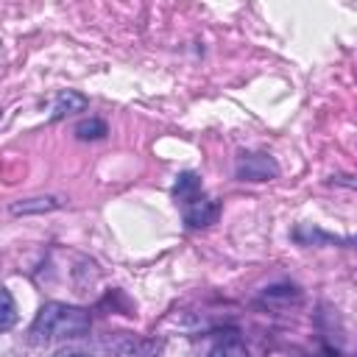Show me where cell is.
<instances>
[{
	"mask_svg": "<svg viewBox=\"0 0 357 357\" xmlns=\"http://www.w3.org/2000/svg\"><path fill=\"white\" fill-rule=\"evenodd\" d=\"M89 312L81 307H70V304H59L50 301L39 310L31 335H36V340H64V337H78L89 332Z\"/></svg>",
	"mask_w": 357,
	"mask_h": 357,
	"instance_id": "1",
	"label": "cell"
},
{
	"mask_svg": "<svg viewBox=\"0 0 357 357\" xmlns=\"http://www.w3.org/2000/svg\"><path fill=\"white\" fill-rule=\"evenodd\" d=\"M279 167L271 156L265 153H240L237 159V178L243 181H268V178H276Z\"/></svg>",
	"mask_w": 357,
	"mask_h": 357,
	"instance_id": "2",
	"label": "cell"
},
{
	"mask_svg": "<svg viewBox=\"0 0 357 357\" xmlns=\"http://www.w3.org/2000/svg\"><path fill=\"white\" fill-rule=\"evenodd\" d=\"M181 209H184V220H187V226H209V223H215V218H218V204L212 201V198H206L201 190L198 192H192V195H187V198H181Z\"/></svg>",
	"mask_w": 357,
	"mask_h": 357,
	"instance_id": "3",
	"label": "cell"
},
{
	"mask_svg": "<svg viewBox=\"0 0 357 357\" xmlns=\"http://www.w3.org/2000/svg\"><path fill=\"white\" fill-rule=\"evenodd\" d=\"M86 109V98L75 89H67L56 98V106H53V120H61L64 114H73V112H84Z\"/></svg>",
	"mask_w": 357,
	"mask_h": 357,
	"instance_id": "4",
	"label": "cell"
},
{
	"mask_svg": "<svg viewBox=\"0 0 357 357\" xmlns=\"http://www.w3.org/2000/svg\"><path fill=\"white\" fill-rule=\"evenodd\" d=\"M17 324V304L14 296L0 284V332H8Z\"/></svg>",
	"mask_w": 357,
	"mask_h": 357,
	"instance_id": "5",
	"label": "cell"
},
{
	"mask_svg": "<svg viewBox=\"0 0 357 357\" xmlns=\"http://www.w3.org/2000/svg\"><path fill=\"white\" fill-rule=\"evenodd\" d=\"M209 357H248V349L243 346L240 337H226V340H220V343L212 346Z\"/></svg>",
	"mask_w": 357,
	"mask_h": 357,
	"instance_id": "6",
	"label": "cell"
},
{
	"mask_svg": "<svg viewBox=\"0 0 357 357\" xmlns=\"http://www.w3.org/2000/svg\"><path fill=\"white\" fill-rule=\"evenodd\" d=\"M75 134H78V139H100V137H106V123L98 120V117L81 120L75 126Z\"/></svg>",
	"mask_w": 357,
	"mask_h": 357,
	"instance_id": "7",
	"label": "cell"
},
{
	"mask_svg": "<svg viewBox=\"0 0 357 357\" xmlns=\"http://www.w3.org/2000/svg\"><path fill=\"white\" fill-rule=\"evenodd\" d=\"M59 206L53 198H33V204H17L14 212H33V209H53Z\"/></svg>",
	"mask_w": 357,
	"mask_h": 357,
	"instance_id": "8",
	"label": "cell"
},
{
	"mask_svg": "<svg viewBox=\"0 0 357 357\" xmlns=\"http://www.w3.org/2000/svg\"><path fill=\"white\" fill-rule=\"evenodd\" d=\"M56 357H95V354H89V351H81V349H61Z\"/></svg>",
	"mask_w": 357,
	"mask_h": 357,
	"instance_id": "9",
	"label": "cell"
}]
</instances>
